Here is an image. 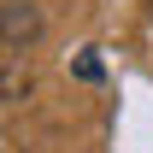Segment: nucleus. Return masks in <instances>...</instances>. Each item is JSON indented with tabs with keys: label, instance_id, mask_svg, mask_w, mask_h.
Listing matches in <instances>:
<instances>
[{
	"label": "nucleus",
	"instance_id": "1",
	"mask_svg": "<svg viewBox=\"0 0 153 153\" xmlns=\"http://www.w3.org/2000/svg\"><path fill=\"white\" fill-rule=\"evenodd\" d=\"M0 36H6V41H36L41 36V18L24 6V0H12V6L0 12Z\"/></svg>",
	"mask_w": 153,
	"mask_h": 153
}]
</instances>
